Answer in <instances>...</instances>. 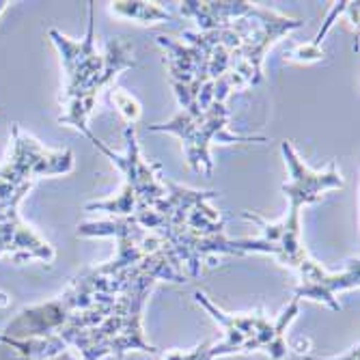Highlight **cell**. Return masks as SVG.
<instances>
[{"label": "cell", "mask_w": 360, "mask_h": 360, "mask_svg": "<svg viewBox=\"0 0 360 360\" xmlns=\"http://www.w3.org/2000/svg\"><path fill=\"white\" fill-rule=\"evenodd\" d=\"M84 136L93 143L97 151H102L125 177L123 188L119 190L117 196L106 201L86 203L84 205L86 212H104V214H110L112 218H129L153 207L169 194V179L162 175V165L143 158L139 141H136V129L132 123H127L123 129V136H125L123 153L106 147L91 129H86Z\"/></svg>", "instance_id": "obj_2"}, {"label": "cell", "mask_w": 360, "mask_h": 360, "mask_svg": "<svg viewBox=\"0 0 360 360\" xmlns=\"http://www.w3.org/2000/svg\"><path fill=\"white\" fill-rule=\"evenodd\" d=\"M347 5L349 3H335V7L330 9V13L328 15H326V20H323V26L319 28V32H317V35H315V39L311 41L313 46H321V39L326 37V32H328L330 28H333V24H335V20L341 15V13H345V9H347Z\"/></svg>", "instance_id": "obj_14"}, {"label": "cell", "mask_w": 360, "mask_h": 360, "mask_svg": "<svg viewBox=\"0 0 360 360\" xmlns=\"http://www.w3.org/2000/svg\"><path fill=\"white\" fill-rule=\"evenodd\" d=\"M194 302L203 307L214 321L222 328V341L212 345L214 358L231 356V354H250L266 352L272 360L287 358V328L300 313V300L293 298L274 319H270L264 311L255 313H224L218 309L203 291H194Z\"/></svg>", "instance_id": "obj_3"}, {"label": "cell", "mask_w": 360, "mask_h": 360, "mask_svg": "<svg viewBox=\"0 0 360 360\" xmlns=\"http://www.w3.org/2000/svg\"><path fill=\"white\" fill-rule=\"evenodd\" d=\"M89 5V24L84 39L76 41L63 35L60 30L50 28L48 37L58 50L63 72H65V89L60 95V104L65 112L58 117L60 125H72L78 132L89 129V117L95 108V102L104 89H110L115 78L134 68V50L129 41L112 39L106 44V52L100 54L95 48V20H93V3Z\"/></svg>", "instance_id": "obj_1"}, {"label": "cell", "mask_w": 360, "mask_h": 360, "mask_svg": "<svg viewBox=\"0 0 360 360\" xmlns=\"http://www.w3.org/2000/svg\"><path fill=\"white\" fill-rule=\"evenodd\" d=\"M9 7V3H7V0H0V15H3V11Z\"/></svg>", "instance_id": "obj_17"}, {"label": "cell", "mask_w": 360, "mask_h": 360, "mask_svg": "<svg viewBox=\"0 0 360 360\" xmlns=\"http://www.w3.org/2000/svg\"><path fill=\"white\" fill-rule=\"evenodd\" d=\"M212 345H214L212 341H203L190 352H169L162 356V360H214Z\"/></svg>", "instance_id": "obj_13"}, {"label": "cell", "mask_w": 360, "mask_h": 360, "mask_svg": "<svg viewBox=\"0 0 360 360\" xmlns=\"http://www.w3.org/2000/svg\"><path fill=\"white\" fill-rule=\"evenodd\" d=\"M110 100H112V104L119 108V112L125 117V121L127 123H136L139 119H141V104L136 102V97L134 95H129L127 91H123V89H117V86H112L110 89Z\"/></svg>", "instance_id": "obj_12"}, {"label": "cell", "mask_w": 360, "mask_h": 360, "mask_svg": "<svg viewBox=\"0 0 360 360\" xmlns=\"http://www.w3.org/2000/svg\"><path fill=\"white\" fill-rule=\"evenodd\" d=\"M304 22L296 18H287L270 7L252 5L246 15L231 22L233 30L240 37V50L236 52L233 76L242 82L244 89L257 86L264 80V58L268 50L287 32L300 28Z\"/></svg>", "instance_id": "obj_6"}, {"label": "cell", "mask_w": 360, "mask_h": 360, "mask_svg": "<svg viewBox=\"0 0 360 360\" xmlns=\"http://www.w3.org/2000/svg\"><path fill=\"white\" fill-rule=\"evenodd\" d=\"M11 155L5 165H0V201L28 194L37 179L68 175L76 167L72 149H46L39 141L28 136L18 123L11 125Z\"/></svg>", "instance_id": "obj_5"}, {"label": "cell", "mask_w": 360, "mask_h": 360, "mask_svg": "<svg viewBox=\"0 0 360 360\" xmlns=\"http://www.w3.org/2000/svg\"><path fill=\"white\" fill-rule=\"evenodd\" d=\"M293 272L298 274V281H300L298 287L293 289V298L321 302L328 309H333L335 313L341 311L337 293L358 289V285H360V261H358V257L347 261L345 270L328 272L326 268H321L311 255H307L300 264L293 268Z\"/></svg>", "instance_id": "obj_8"}, {"label": "cell", "mask_w": 360, "mask_h": 360, "mask_svg": "<svg viewBox=\"0 0 360 360\" xmlns=\"http://www.w3.org/2000/svg\"><path fill=\"white\" fill-rule=\"evenodd\" d=\"M323 56V50L313 46V44H304V46H298L289 54V60H298V63H311V60H321Z\"/></svg>", "instance_id": "obj_15"}, {"label": "cell", "mask_w": 360, "mask_h": 360, "mask_svg": "<svg viewBox=\"0 0 360 360\" xmlns=\"http://www.w3.org/2000/svg\"><path fill=\"white\" fill-rule=\"evenodd\" d=\"M226 100L216 97L214 104L196 115H188L179 110L171 121L167 123H155L149 125L151 132H169L175 134L186 151L188 165L192 171H203L207 177L214 173V160H212V143H222V145H236V143H268L266 136H240L229 132V110H226Z\"/></svg>", "instance_id": "obj_4"}, {"label": "cell", "mask_w": 360, "mask_h": 360, "mask_svg": "<svg viewBox=\"0 0 360 360\" xmlns=\"http://www.w3.org/2000/svg\"><path fill=\"white\" fill-rule=\"evenodd\" d=\"M26 194L11 196L0 201V257H11L13 264H26V261H50L54 259V248L39 233L22 220L18 207Z\"/></svg>", "instance_id": "obj_9"}, {"label": "cell", "mask_w": 360, "mask_h": 360, "mask_svg": "<svg viewBox=\"0 0 360 360\" xmlns=\"http://www.w3.org/2000/svg\"><path fill=\"white\" fill-rule=\"evenodd\" d=\"M252 3L246 0H214V3H201V0H186L179 3V13L199 24V28L214 30L220 26L231 24L233 20L248 13Z\"/></svg>", "instance_id": "obj_10"}, {"label": "cell", "mask_w": 360, "mask_h": 360, "mask_svg": "<svg viewBox=\"0 0 360 360\" xmlns=\"http://www.w3.org/2000/svg\"><path fill=\"white\" fill-rule=\"evenodd\" d=\"M281 153L287 167V181L281 186L285 199L289 201L291 210H302L304 205H315L321 201L323 192L337 190L345 186V179L341 177L337 162L330 160L323 171H311L300 160L298 151L293 149L289 141L281 143Z\"/></svg>", "instance_id": "obj_7"}, {"label": "cell", "mask_w": 360, "mask_h": 360, "mask_svg": "<svg viewBox=\"0 0 360 360\" xmlns=\"http://www.w3.org/2000/svg\"><path fill=\"white\" fill-rule=\"evenodd\" d=\"M304 360H360V347H358V343L356 345H352L345 354H341V356H333V358H319V356H302Z\"/></svg>", "instance_id": "obj_16"}, {"label": "cell", "mask_w": 360, "mask_h": 360, "mask_svg": "<svg viewBox=\"0 0 360 360\" xmlns=\"http://www.w3.org/2000/svg\"><path fill=\"white\" fill-rule=\"evenodd\" d=\"M110 11L125 20H136L141 24L173 22V13L162 7V3H145V0H117L110 3Z\"/></svg>", "instance_id": "obj_11"}]
</instances>
